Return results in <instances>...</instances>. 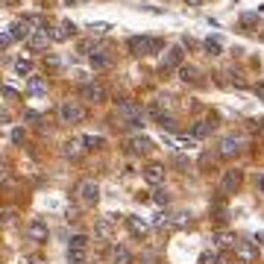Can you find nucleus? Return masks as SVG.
I'll return each mask as SVG.
<instances>
[{
    "label": "nucleus",
    "mask_w": 264,
    "mask_h": 264,
    "mask_svg": "<svg viewBox=\"0 0 264 264\" xmlns=\"http://www.w3.org/2000/svg\"><path fill=\"white\" fill-rule=\"evenodd\" d=\"M188 6H203V0H185Z\"/></svg>",
    "instance_id": "a19ab883"
},
{
    "label": "nucleus",
    "mask_w": 264,
    "mask_h": 264,
    "mask_svg": "<svg viewBox=\"0 0 264 264\" xmlns=\"http://www.w3.org/2000/svg\"><path fill=\"white\" fill-rule=\"evenodd\" d=\"M126 223H129V229H132V235H138V238H144L147 232H150V223L147 220H141V217H126Z\"/></svg>",
    "instance_id": "2eb2a0df"
},
{
    "label": "nucleus",
    "mask_w": 264,
    "mask_h": 264,
    "mask_svg": "<svg viewBox=\"0 0 264 264\" xmlns=\"http://www.w3.org/2000/svg\"><path fill=\"white\" fill-rule=\"evenodd\" d=\"M3 97H9V100H15V97H18V91H15L12 85H3Z\"/></svg>",
    "instance_id": "e433bc0d"
},
{
    "label": "nucleus",
    "mask_w": 264,
    "mask_h": 264,
    "mask_svg": "<svg viewBox=\"0 0 264 264\" xmlns=\"http://www.w3.org/2000/svg\"><path fill=\"white\" fill-rule=\"evenodd\" d=\"M212 165H215V153H203L200 156V170H208Z\"/></svg>",
    "instance_id": "a878e982"
},
{
    "label": "nucleus",
    "mask_w": 264,
    "mask_h": 264,
    "mask_svg": "<svg viewBox=\"0 0 264 264\" xmlns=\"http://www.w3.org/2000/svg\"><path fill=\"white\" fill-rule=\"evenodd\" d=\"M241 24H244V27H255V24H258V15H241Z\"/></svg>",
    "instance_id": "c756f323"
},
{
    "label": "nucleus",
    "mask_w": 264,
    "mask_h": 264,
    "mask_svg": "<svg viewBox=\"0 0 264 264\" xmlns=\"http://www.w3.org/2000/svg\"><path fill=\"white\" fill-rule=\"evenodd\" d=\"M241 147H244V141H241L238 135H226V138H220V156L223 159H235L241 153Z\"/></svg>",
    "instance_id": "423d86ee"
},
{
    "label": "nucleus",
    "mask_w": 264,
    "mask_h": 264,
    "mask_svg": "<svg viewBox=\"0 0 264 264\" xmlns=\"http://www.w3.org/2000/svg\"><path fill=\"white\" fill-rule=\"evenodd\" d=\"M235 252H241V255H244L247 261H250L252 255H255V252H252V247H250V244H241V241H238V247H235Z\"/></svg>",
    "instance_id": "bb28decb"
},
{
    "label": "nucleus",
    "mask_w": 264,
    "mask_h": 264,
    "mask_svg": "<svg viewBox=\"0 0 264 264\" xmlns=\"http://www.w3.org/2000/svg\"><path fill=\"white\" fill-rule=\"evenodd\" d=\"M80 97H83V100H91V103H103V100H106V91L94 83H85L83 88H80Z\"/></svg>",
    "instance_id": "9d476101"
},
{
    "label": "nucleus",
    "mask_w": 264,
    "mask_h": 264,
    "mask_svg": "<svg viewBox=\"0 0 264 264\" xmlns=\"http://www.w3.org/2000/svg\"><path fill=\"white\" fill-rule=\"evenodd\" d=\"M59 118H62V123H80L85 118V109L76 100H65L59 106Z\"/></svg>",
    "instance_id": "7ed1b4c3"
},
{
    "label": "nucleus",
    "mask_w": 264,
    "mask_h": 264,
    "mask_svg": "<svg viewBox=\"0 0 264 264\" xmlns=\"http://www.w3.org/2000/svg\"><path fill=\"white\" fill-rule=\"evenodd\" d=\"M215 241H217V247H220V250H235V247H238V238H235L232 232H220Z\"/></svg>",
    "instance_id": "f3484780"
},
{
    "label": "nucleus",
    "mask_w": 264,
    "mask_h": 264,
    "mask_svg": "<svg viewBox=\"0 0 264 264\" xmlns=\"http://www.w3.org/2000/svg\"><path fill=\"white\" fill-rule=\"evenodd\" d=\"M173 68H182V47H170L168 56H165L162 65H159V71H162V73L173 71Z\"/></svg>",
    "instance_id": "0eeeda50"
},
{
    "label": "nucleus",
    "mask_w": 264,
    "mask_h": 264,
    "mask_svg": "<svg viewBox=\"0 0 264 264\" xmlns=\"http://www.w3.org/2000/svg\"><path fill=\"white\" fill-rule=\"evenodd\" d=\"M12 141H15V144H21V141H24V129H15L12 132Z\"/></svg>",
    "instance_id": "4c0bfd02"
},
{
    "label": "nucleus",
    "mask_w": 264,
    "mask_h": 264,
    "mask_svg": "<svg viewBox=\"0 0 264 264\" xmlns=\"http://www.w3.org/2000/svg\"><path fill=\"white\" fill-rule=\"evenodd\" d=\"M215 261H217L215 252H203V255H200V264H215Z\"/></svg>",
    "instance_id": "f704fd0d"
},
{
    "label": "nucleus",
    "mask_w": 264,
    "mask_h": 264,
    "mask_svg": "<svg viewBox=\"0 0 264 264\" xmlns=\"http://www.w3.org/2000/svg\"><path fill=\"white\" fill-rule=\"evenodd\" d=\"M144 179L150 182V185H162V182H165V168H162L159 162L147 165V168H144Z\"/></svg>",
    "instance_id": "f8f14e48"
},
{
    "label": "nucleus",
    "mask_w": 264,
    "mask_h": 264,
    "mask_svg": "<svg viewBox=\"0 0 264 264\" xmlns=\"http://www.w3.org/2000/svg\"><path fill=\"white\" fill-rule=\"evenodd\" d=\"M94 235L100 241H112L115 238V223L109 220V217H97V223H94Z\"/></svg>",
    "instance_id": "1a4fd4ad"
},
{
    "label": "nucleus",
    "mask_w": 264,
    "mask_h": 264,
    "mask_svg": "<svg viewBox=\"0 0 264 264\" xmlns=\"http://www.w3.org/2000/svg\"><path fill=\"white\" fill-rule=\"evenodd\" d=\"M27 91H30V94H44V91H47V83H44V76H30V83H27Z\"/></svg>",
    "instance_id": "a211bd4d"
},
{
    "label": "nucleus",
    "mask_w": 264,
    "mask_h": 264,
    "mask_svg": "<svg viewBox=\"0 0 264 264\" xmlns=\"http://www.w3.org/2000/svg\"><path fill=\"white\" fill-rule=\"evenodd\" d=\"M76 194H80V200H83L85 205H91V203L100 200V185H97L94 179H83L76 185Z\"/></svg>",
    "instance_id": "20e7f679"
},
{
    "label": "nucleus",
    "mask_w": 264,
    "mask_h": 264,
    "mask_svg": "<svg viewBox=\"0 0 264 264\" xmlns=\"http://www.w3.org/2000/svg\"><path fill=\"white\" fill-rule=\"evenodd\" d=\"M73 33H76V27H73V24H68V21H62V24H59V30L53 33V41H65V38H71Z\"/></svg>",
    "instance_id": "6ab92c4d"
},
{
    "label": "nucleus",
    "mask_w": 264,
    "mask_h": 264,
    "mask_svg": "<svg viewBox=\"0 0 264 264\" xmlns=\"http://www.w3.org/2000/svg\"><path fill=\"white\" fill-rule=\"evenodd\" d=\"M88 33H91V36H106L109 24H106V21H94V24H88Z\"/></svg>",
    "instance_id": "b1692460"
},
{
    "label": "nucleus",
    "mask_w": 264,
    "mask_h": 264,
    "mask_svg": "<svg viewBox=\"0 0 264 264\" xmlns=\"http://www.w3.org/2000/svg\"><path fill=\"white\" fill-rule=\"evenodd\" d=\"M173 223H176V226H179V229L191 226V215H188V212H179V215L173 217Z\"/></svg>",
    "instance_id": "393cba45"
},
{
    "label": "nucleus",
    "mask_w": 264,
    "mask_h": 264,
    "mask_svg": "<svg viewBox=\"0 0 264 264\" xmlns=\"http://www.w3.org/2000/svg\"><path fill=\"white\" fill-rule=\"evenodd\" d=\"M91 65H94V68H109V56L97 53V56H91Z\"/></svg>",
    "instance_id": "c85d7f7f"
},
{
    "label": "nucleus",
    "mask_w": 264,
    "mask_h": 264,
    "mask_svg": "<svg viewBox=\"0 0 264 264\" xmlns=\"http://www.w3.org/2000/svg\"><path fill=\"white\" fill-rule=\"evenodd\" d=\"M83 144H85V138H71V141L65 144V156H68V159L83 156V150H88V147H83Z\"/></svg>",
    "instance_id": "dca6fc26"
},
{
    "label": "nucleus",
    "mask_w": 264,
    "mask_h": 264,
    "mask_svg": "<svg viewBox=\"0 0 264 264\" xmlns=\"http://www.w3.org/2000/svg\"><path fill=\"white\" fill-rule=\"evenodd\" d=\"M68 258H71V264H85L88 252H85V247H68Z\"/></svg>",
    "instance_id": "aec40b11"
},
{
    "label": "nucleus",
    "mask_w": 264,
    "mask_h": 264,
    "mask_svg": "<svg viewBox=\"0 0 264 264\" xmlns=\"http://www.w3.org/2000/svg\"><path fill=\"white\" fill-rule=\"evenodd\" d=\"M150 150H153V141H150L147 135H138V138L129 141V153H135V156H144V153H150Z\"/></svg>",
    "instance_id": "ddd939ff"
},
{
    "label": "nucleus",
    "mask_w": 264,
    "mask_h": 264,
    "mask_svg": "<svg viewBox=\"0 0 264 264\" xmlns=\"http://www.w3.org/2000/svg\"><path fill=\"white\" fill-rule=\"evenodd\" d=\"M112 264H132V252L126 247H118L115 255H112Z\"/></svg>",
    "instance_id": "412c9836"
},
{
    "label": "nucleus",
    "mask_w": 264,
    "mask_h": 264,
    "mask_svg": "<svg viewBox=\"0 0 264 264\" xmlns=\"http://www.w3.org/2000/svg\"><path fill=\"white\" fill-rule=\"evenodd\" d=\"M27 235H30V238L33 241H38V244H44V241H47V223H44V220H30V226H27Z\"/></svg>",
    "instance_id": "6e6552de"
},
{
    "label": "nucleus",
    "mask_w": 264,
    "mask_h": 264,
    "mask_svg": "<svg viewBox=\"0 0 264 264\" xmlns=\"http://www.w3.org/2000/svg\"><path fill=\"white\" fill-rule=\"evenodd\" d=\"M255 185H258V188H261V191H264V176H261V173L255 176Z\"/></svg>",
    "instance_id": "58836bf2"
},
{
    "label": "nucleus",
    "mask_w": 264,
    "mask_h": 264,
    "mask_svg": "<svg viewBox=\"0 0 264 264\" xmlns=\"http://www.w3.org/2000/svg\"><path fill=\"white\" fill-rule=\"evenodd\" d=\"M100 144H103V141H100V138H94V135H88V138H85V147H88V150H97Z\"/></svg>",
    "instance_id": "2f4dec72"
},
{
    "label": "nucleus",
    "mask_w": 264,
    "mask_h": 264,
    "mask_svg": "<svg viewBox=\"0 0 264 264\" xmlns=\"http://www.w3.org/2000/svg\"><path fill=\"white\" fill-rule=\"evenodd\" d=\"M88 241H85V235H73L71 238V247H85Z\"/></svg>",
    "instance_id": "c9c22d12"
},
{
    "label": "nucleus",
    "mask_w": 264,
    "mask_h": 264,
    "mask_svg": "<svg viewBox=\"0 0 264 264\" xmlns=\"http://www.w3.org/2000/svg\"><path fill=\"white\" fill-rule=\"evenodd\" d=\"M50 38H53V33L41 27V30H36L33 36L27 38V47L33 50V53H41V50H44V47H50Z\"/></svg>",
    "instance_id": "39448f33"
},
{
    "label": "nucleus",
    "mask_w": 264,
    "mask_h": 264,
    "mask_svg": "<svg viewBox=\"0 0 264 264\" xmlns=\"http://www.w3.org/2000/svg\"><path fill=\"white\" fill-rule=\"evenodd\" d=\"M162 47H165L162 38H147V36H132L129 38V53H135V56H150V53H159Z\"/></svg>",
    "instance_id": "f257e3e1"
},
{
    "label": "nucleus",
    "mask_w": 264,
    "mask_h": 264,
    "mask_svg": "<svg viewBox=\"0 0 264 264\" xmlns=\"http://www.w3.org/2000/svg\"><path fill=\"white\" fill-rule=\"evenodd\" d=\"M165 141L176 150H185V147H194V138H185V135H176V132H165Z\"/></svg>",
    "instance_id": "4468645a"
},
{
    "label": "nucleus",
    "mask_w": 264,
    "mask_h": 264,
    "mask_svg": "<svg viewBox=\"0 0 264 264\" xmlns=\"http://www.w3.org/2000/svg\"><path fill=\"white\" fill-rule=\"evenodd\" d=\"M205 50H208V53H215V56H217V53H220L223 47H220V41H217V38H205Z\"/></svg>",
    "instance_id": "cd10ccee"
},
{
    "label": "nucleus",
    "mask_w": 264,
    "mask_h": 264,
    "mask_svg": "<svg viewBox=\"0 0 264 264\" xmlns=\"http://www.w3.org/2000/svg\"><path fill=\"white\" fill-rule=\"evenodd\" d=\"M238 185H241V173H238V170H226V173L220 176V191H223V194L238 191Z\"/></svg>",
    "instance_id": "9b49d317"
},
{
    "label": "nucleus",
    "mask_w": 264,
    "mask_h": 264,
    "mask_svg": "<svg viewBox=\"0 0 264 264\" xmlns=\"http://www.w3.org/2000/svg\"><path fill=\"white\" fill-rule=\"evenodd\" d=\"M153 200H156L159 205H168V194H165V191H153Z\"/></svg>",
    "instance_id": "72a5a7b5"
},
{
    "label": "nucleus",
    "mask_w": 264,
    "mask_h": 264,
    "mask_svg": "<svg viewBox=\"0 0 264 264\" xmlns=\"http://www.w3.org/2000/svg\"><path fill=\"white\" fill-rule=\"evenodd\" d=\"M15 71H18V73H30V62H27V59L15 62Z\"/></svg>",
    "instance_id": "473e14b6"
},
{
    "label": "nucleus",
    "mask_w": 264,
    "mask_h": 264,
    "mask_svg": "<svg viewBox=\"0 0 264 264\" xmlns=\"http://www.w3.org/2000/svg\"><path fill=\"white\" fill-rule=\"evenodd\" d=\"M238 264H247V261H238Z\"/></svg>",
    "instance_id": "79ce46f5"
},
{
    "label": "nucleus",
    "mask_w": 264,
    "mask_h": 264,
    "mask_svg": "<svg viewBox=\"0 0 264 264\" xmlns=\"http://www.w3.org/2000/svg\"><path fill=\"white\" fill-rule=\"evenodd\" d=\"M12 41H15V36H12V33H0V47H9Z\"/></svg>",
    "instance_id": "7c9ffc66"
},
{
    "label": "nucleus",
    "mask_w": 264,
    "mask_h": 264,
    "mask_svg": "<svg viewBox=\"0 0 264 264\" xmlns=\"http://www.w3.org/2000/svg\"><path fill=\"white\" fill-rule=\"evenodd\" d=\"M208 132H212V123H208V120H200V123H194L191 135H194V138H205Z\"/></svg>",
    "instance_id": "4be33fe9"
},
{
    "label": "nucleus",
    "mask_w": 264,
    "mask_h": 264,
    "mask_svg": "<svg viewBox=\"0 0 264 264\" xmlns=\"http://www.w3.org/2000/svg\"><path fill=\"white\" fill-rule=\"evenodd\" d=\"M197 73H200V71H197L194 65H182V68H179V76L185 80V83H194V80H197Z\"/></svg>",
    "instance_id": "5701e85b"
},
{
    "label": "nucleus",
    "mask_w": 264,
    "mask_h": 264,
    "mask_svg": "<svg viewBox=\"0 0 264 264\" xmlns=\"http://www.w3.org/2000/svg\"><path fill=\"white\" fill-rule=\"evenodd\" d=\"M255 94H258V97H264V85H261V83L255 85Z\"/></svg>",
    "instance_id": "ea45409f"
},
{
    "label": "nucleus",
    "mask_w": 264,
    "mask_h": 264,
    "mask_svg": "<svg viewBox=\"0 0 264 264\" xmlns=\"http://www.w3.org/2000/svg\"><path fill=\"white\" fill-rule=\"evenodd\" d=\"M118 112H120V118L126 120V126H132V129L144 126V109L138 103H118Z\"/></svg>",
    "instance_id": "f03ea898"
}]
</instances>
